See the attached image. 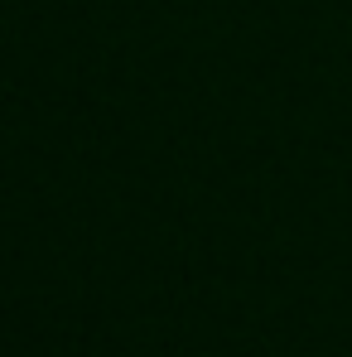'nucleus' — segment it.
<instances>
[]
</instances>
